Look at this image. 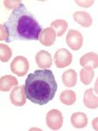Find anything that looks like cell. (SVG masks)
Masks as SVG:
<instances>
[{"instance_id": "cell-18", "label": "cell", "mask_w": 98, "mask_h": 131, "mask_svg": "<svg viewBox=\"0 0 98 131\" xmlns=\"http://www.w3.org/2000/svg\"><path fill=\"white\" fill-rule=\"evenodd\" d=\"M51 27L55 29L58 37H61L66 32L67 29L68 27V24L64 19H56L51 22Z\"/></svg>"}, {"instance_id": "cell-21", "label": "cell", "mask_w": 98, "mask_h": 131, "mask_svg": "<svg viewBox=\"0 0 98 131\" xmlns=\"http://www.w3.org/2000/svg\"><path fill=\"white\" fill-rule=\"evenodd\" d=\"M92 126L95 130L98 131V117H95L92 121Z\"/></svg>"}, {"instance_id": "cell-16", "label": "cell", "mask_w": 98, "mask_h": 131, "mask_svg": "<svg viewBox=\"0 0 98 131\" xmlns=\"http://www.w3.org/2000/svg\"><path fill=\"white\" fill-rule=\"evenodd\" d=\"M94 75L95 72L93 70V68L90 66L84 67L80 71V80L85 85H88L91 83Z\"/></svg>"}, {"instance_id": "cell-6", "label": "cell", "mask_w": 98, "mask_h": 131, "mask_svg": "<svg viewBox=\"0 0 98 131\" xmlns=\"http://www.w3.org/2000/svg\"><path fill=\"white\" fill-rule=\"evenodd\" d=\"M66 43L74 51L80 49L83 44V37L80 32L75 29H70L66 36Z\"/></svg>"}, {"instance_id": "cell-13", "label": "cell", "mask_w": 98, "mask_h": 131, "mask_svg": "<svg viewBox=\"0 0 98 131\" xmlns=\"http://www.w3.org/2000/svg\"><path fill=\"white\" fill-rule=\"evenodd\" d=\"M84 105L90 109H96L98 107V97L94 95L93 89L87 90L84 94L83 97Z\"/></svg>"}, {"instance_id": "cell-17", "label": "cell", "mask_w": 98, "mask_h": 131, "mask_svg": "<svg viewBox=\"0 0 98 131\" xmlns=\"http://www.w3.org/2000/svg\"><path fill=\"white\" fill-rule=\"evenodd\" d=\"M60 100L64 105H72L76 101V95L73 90H64L60 93Z\"/></svg>"}, {"instance_id": "cell-22", "label": "cell", "mask_w": 98, "mask_h": 131, "mask_svg": "<svg viewBox=\"0 0 98 131\" xmlns=\"http://www.w3.org/2000/svg\"><path fill=\"white\" fill-rule=\"evenodd\" d=\"M94 91H95L96 94H97L98 95V78H97L96 82H95V87H94Z\"/></svg>"}, {"instance_id": "cell-3", "label": "cell", "mask_w": 98, "mask_h": 131, "mask_svg": "<svg viewBox=\"0 0 98 131\" xmlns=\"http://www.w3.org/2000/svg\"><path fill=\"white\" fill-rule=\"evenodd\" d=\"M46 125L52 130H58L63 126V116L61 112L57 109H53L46 115Z\"/></svg>"}, {"instance_id": "cell-1", "label": "cell", "mask_w": 98, "mask_h": 131, "mask_svg": "<svg viewBox=\"0 0 98 131\" xmlns=\"http://www.w3.org/2000/svg\"><path fill=\"white\" fill-rule=\"evenodd\" d=\"M4 26L7 29V43L16 40H38L43 31L36 18L24 4L14 9Z\"/></svg>"}, {"instance_id": "cell-19", "label": "cell", "mask_w": 98, "mask_h": 131, "mask_svg": "<svg viewBox=\"0 0 98 131\" xmlns=\"http://www.w3.org/2000/svg\"><path fill=\"white\" fill-rule=\"evenodd\" d=\"M0 48H1L0 60L3 62H7L10 60V58L12 56V51L10 49V47L5 44H1Z\"/></svg>"}, {"instance_id": "cell-10", "label": "cell", "mask_w": 98, "mask_h": 131, "mask_svg": "<svg viewBox=\"0 0 98 131\" xmlns=\"http://www.w3.org/2000/svg\"><path fill=\"white\" fill-rule=\"evenodd\" d=\"M73 18L75 21L83 27H90L92 25V19L90 14L84 11L75 12L73 14Z\"/></svg>"}, {"instance_id": "cell-20", "label": "cell", "mask_w": 98, "mask_h": 131, "mask_svg": "<svg viewBox=\"0 0 98 131\" xmlns=\"http://www.w3.org/2000/svg\"><path fill=\"white\" fill-rule=\"evenodd\" d=\"M7 38V29L5 28V27L3 25H1V41L2 40H6Z\"/></svg>"}, {"instance_id": "cell-5", "label": "cell", "mask_w": 98, "mask_h": 131, "mask_svg": "<svg viewBox=\"0 0 98 131\" xmlns=\"http://www.w3.org/2000/svg\"><path fill=\"white\" fill-rule=\"evenodd\" d=\"M53 60L56 67L58 68H64L71 64L73 60V55L68 50L62 48L55 53Z\"/></svg>"}, {"instance_id": "cell-2", "label": "cell", "mask_w": 98, "mask_h": 131, "mask_svg": "<svg viewBox=\"0 0 98 131\" xmlns=\"http://www.w3.org/2000/svg\"><path fill=\"white\" fill-rule=\"evenodd\" d=\"M58 85L54 74L50 70H36L31 73L25 82V92L31 103L43 105L52 100L57 91Z\"/></svg>"}, {"instance_id": "cell-14", "label": "cell", "mask_w": 98, "mask_h": 131, "mask_svg": "<svg viewBox=\"0 0 98 131\" xmlns=\"http://www.w3.org/2000/svg\"><path fill=\"white\" fill-rule=\"evenodd\" d=\"M17 85V79L10 74L4 75L0 79V90L2 92H8Z\"/></svg>"}, {"instance_id": "cell-15", "label": "cell", "mask_w": 98, "mask_h": 131, "mask_svg": "<svg viewBox=\"0 0 98 131\" xmlns=\"http://www.w3.org/2000/svg\"><path fill=\"white\" fill-rule=\"evenodd\" d=\"M77 72L73 69L65 71L62 75V81L65 86L68 88H73L77 84Z\"/></svg>"}, {"instance_id": "cell-7", "label": "cell", "mask_w": 98, "mask_h": 131, "mask_svg": "<svg viewBox=\"0 0 98 131\" xmlns=\"http://www.w3.org/2000/svg\"><path fill=\"white\" fill-rule=\"evenodd\" d=\"M26 95L25 92V85L17 86L11 92V103L17 107L24 106L26 103Z\"/></svg>"}, {"instance_id": "cell-9", "label": "cell", "mask_w": 98, "mask_h": 131, "mask_svg": "<svg viewBox=\"0 0 98 131\" xmlns=\"http://www.w3.org/2000/svg\"><path fill=\"white\" fill-rule=\"evenodd\" d=\"M36 62L41 69H48L52 66L51 54L46 50H41L36 55Z\"/></svg>"}, {"instance_id": "cell-4", "label": "cell", "mask_w": 98, "mask_h": 131, "mask_svg": "<svg viewBox=\"0 0 98 131\" xmlns=\"http://www.w3.org/2000/svg\"><path fill=\"white\" fill-rule=\"evenodd\" d=\"M11 72L19 77L26 74L29 69L28 60L24 56H17L14 58L10 64Z\"/></svg>"}, {"instance_id": "cell-8", "label": "cell", "mask_w": 98, "mask_h": 131, "mask_svg": "<svg viewBox=\"0 0 98 131\" xmlns=\"http://www.w3.org/2000/svg\"><path fill=\"white\" fill-rule=\"evenodd\" d=\"M56 32L52 27H47L41 32L39 36L40 43L46 47L52 46L56 39Z\"/></svg>"}, {"instance_id": "cell-11", "label": "cell", "mask_w": 98, "mask_h": 131, "mask_svg": "<svg viewBox=\"0 0 98 131\" xmlns=\"http://www.w3.org/2000/svg\"><path fill=\"white\" fill-rule=\"evenodd\" d=\"M70 122L73 127L77 129H80L88 125V119L85 114L81 112H77L71 115Z\"/></svg>"}, {"instance_id": "cell-12", "label": "cell", "mask_w": 98, "mask_h": 131, "mask_svg": "<svg viewBox=\"0 0 98 131\" xmlns=\"http://www.w3.org/2000/svg\"><path fill=\"white\" fill-rule=\"evenodd\" d=\"M80 64L83 67H92L93 69L98 67V54L95 52H88L80 59Z\"/></svg>"}]
</instances>
